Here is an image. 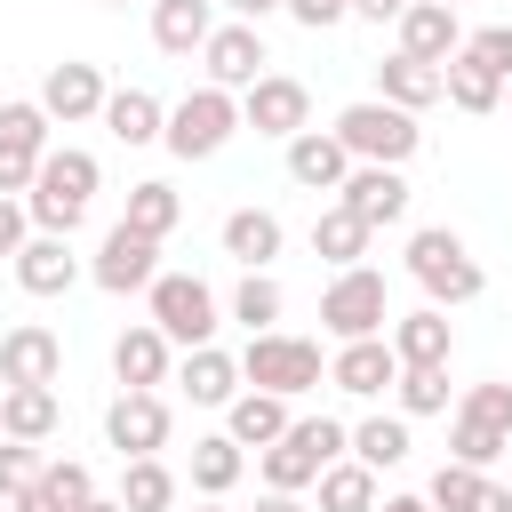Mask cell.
<instances>
[{
    "label": "cell",
    "instance_id": "cell-5",
    "mask_svg": "<svg viewBox=\"0 0 512 512\" xmlns=\"http://www.w3.org/2000/svg\"><path fill=\"white\" fill-rule=\"evenodd\" d=\"M336 144H344L352 160L408 168V160H416V144H424V128H416V112H400V104H384V96H360V104H344V112H336Z\"/></svg>",
    "mask_w": 512,
    "mask_h": 512
},
{
    "label": "cell",
    "instance_id": "cell-23",
    "mask_svg": "<svg viewBox=\"0 0 512 512\" xmlns=\"http://www.w3.org/2000/svg\"><path fill=\"white\" fill-rule=\"evenodd\" d=\"M280 216L272 208H232L224 216V256L240 264V272H272V256H280Z\"/></svg>",
    "mask_w": 512,
    "mask_h": 512
},
{
    "label": "cell",
    "instance_id": "cell-11",
    "mask_svg": "<svg viewBox=\"0 0 512 512\" xmlns=\"http://www.w3.org/2000/svg\"><path fill=\"white\" fill-rule=\"evenodd\" d=\"M336 208H352L368 232H384V224H400V216H408V176H400V168H384V160H352V176L336 184Z\"/></svg>",
    "mask_w": 512,
    "mask_h": 512
},
{
    "label": "cell",
    "instance_id": "cell-30",
    "mask_svg": "<svg viewBox=\"0 0 512 512\" xmlns=\"http://www.w3.org/2000/svg\"><path fill=\"white\" fill-rule=\"evenodd\" d=\"M368 240H376V232H368L352 208H336V200L312 216V256H328L336 272H344V264H368Z\"/></svg>",
    "mask_w": 512,
    "mask_h": 512
},
{
    "label": "cell",
    "instance_id": "cell-4",
    "mask_svg": "<svg viewBox=\"0 0 512 512\" xmlns=\"http://www.w3.org/2000/svg\"><path fill=\"white\" fill-rule=\"evenodd\" d=\"M232 136H240V96L232 88H208V80L184 104H168V120H160V144L176 160H216Z\"/></svg>",
    "mask_w": 512,
    "mask_h": 512
},
{
    "label": "cell",
    "instance_id": "cell-55",
    "mask_svg": "<svg viewBox=\"0 0 512 512\" xmlns=\"http://www.w3.org/2000/svg\"><path fill=\"white\" fill-rule=\"evenodd\" d=\"M104 8H128V0H104Z\"/></svg>",
    "mask_w": 512,
    "mask_h": 512
},
{
    "label": "cell",
    "instance_id": "cell-56",
    "mask_svg": "<svg viewBox=\"0 0 512 512\" xmlns=\"http://www.w3.org/2000/svg\"><path fill=\"white\" fill-rule=\"evenodd\" d=\"M440 8H464V0H440Z\"/></svg>",
    "mask_w": 512,
    "mask_h": 512
},
{
    "label": "cell",
    "instance_id": "cell-31",
    "mask_svg": "<svg viewBox=\"0 0 512 512\" xmlns=\"http://www.w3.org/2000/svg\"><path fill=\"white\" fill-rule=\"evenodd\" d=\"M240 472H248V448H240L232 432L192 440V488H200V496H232V488H240Z\"/></svg>",
    "mask_w": 512,
    "mask_h": 512
},
{
    "label": "cell",
    "instance_id": "cell-13",
    "mask_svg": "<svg viewBox=\"0 0 512 512\" xmlns=\"http://www.w3.org/2000/svg\"><path fill=\"white\" fill-rule=\"evenodd\" d=\"M112 376H120V392H160V384L176 376V344H168L152 320H136V328L112 336Z\"/></svg>",
    "mask_w": 512,
    "mask_h": 512
},
{
    "label": "cell",
    "instance_id": "cell-51",
    "mask_svg": "<svg viewBox=\"0 0 512 512\" xmlns=\"http://www.w3.org/2000/svg\"><path fill=\"white\" fill-rule=\"evenodd\" d=\"M376 512H432L424 496H376Z\"/></svg>",
    "mask_w": 512,
    "mask_h": 512
},
{
    "label": "cell",
    "instance_id": "cell-46",
    "mask_svg": "<svg viewBox=\"0 0 512 512\" xmlns=\"http://www.w3.org/2000/svg\"><path fill=\"white\" fill-rule=\"evenodd\" d=\"M344 8H352L360 24H400V8H408V0H344Z\"/></svg>",
    "mask_w": 512,
    "mask_h": 512
},
{
    "label": "cell",
    "instance_id": "cell-19",
    "mask_svg": "<svg viewBox=\"0 0 512 512\" xmlns=\"http://www.w3.org/2000/svg\"><path fill=\"white\" fill-rule=\"evenodd\" d=\"M384 344H392V360H400V368H448L456 328H448V312H440V304H424V312H400V320L384 328Z\"/></svg>",
    "mask_w": 512,
    "mask_h": 512
},
{
    "label": "cell",
    "instance_id": "cell-33",
    "mask_svg": "<svg viewBox=\"0 0 512 512\" xmlns=\"http://www.w3.org/2000/svg\"><path fill=\"white\" fill-rule=\"evenodd\" d=\"M120 224H136L144 240H168V232L184 224V200H176V184H160V176L128 184V216H120Z\"/></svg>",
    "mask_w": 512,
    "mask_h": 512
},
{
    "label": "cell",
    "instance_id": "cell-28",
    "mask_svg": "<svg viewBox=\"0 0 512 512\" xmlns=\"http://www.w3.org/2000/svg\"><path fill=\"white\" fill-rule=\"evenodd\" d=\"M376 96L400 104V112H432V104H440V64H416V56L392 48V56L376 64Z\"/></svg>",
    "mask_w": 512,
    "mask_h": 512
},
{
    "label": "cell",
    "instance_id": "cell-9",
    "mask_svg": "<svg viewBox=\"0 0 512 512\" xmlns=\"http://www.w3.org/2000/svg\"><path fill=\"white\" fill-rule=\"evenodd\" d=\"M48 112H40V96H24V104H0V192H32V176H40V152H48Z\"/></svg>",
    "mask_w": 512,
    "mask_h": 512
},
{
    "label": "cell",
    "instance_id": "cell-54",
    "mask_svg": "<svg viewBox=\"0 0 512 512\" xmlns=\"http://www.w3.org/2000/svg\"><path fill=\"white\" fill-rule=\"evenodd\" d=\"M504 104H512V72H504Z\"/></svg>",
    "mask_w": 512,
    "mask_h": 512
},
{
    "label": "cell",
    "instance_id": "cell-38",
    "mask_svg": "<svg viewBox=\"0 0 512 512\" xmlns=\"http://www.w3.org/2000/svg\"><path fill=\"white\" fill-rule=\"evenodd\" d=\"M40 488H48L64 512H80V504L96 496V472H88L80 456H40Z\"/></svg>",
    "mask_w": 512,
    "mask_h": 512
},
{
    "label": "cell",
    "instance_id": "cell-2",
    "mask_svg": "<svg viewBox=\"0 0 512 512\" xmlns=\"http://www.w3.org/2000/svg\"><path fill=\"white\" fill-rule=\"evenodd\" d=\"M408 280L448 312V304H472L480 288H488V272H480V256L448 232V224H424V232H408Z\"/></svg>",
    "mask_w": 512,
    "mask_h": 512
},
{
    "label": "cell",
    "instance_id": "cell-6",
    "mask_svg": "<svg viewBox=\"0 0 512 512\" xmlns=\"http://www.w3.org/2000/svg\"><path fill=\"white\" fill-rule=\"evenodd\" d=\"M320 328H328L336 344H352V336H384V328H392L384 272H376V264H344V272L320 288Z\"/></svg>",
    "mask_w": 512,
    "mask_h": 512
},
{
    "label": "cell",
    "instance_id": "cell-29",
    "mask_svg": "<svg viewBox=\"0 0 512 512\" xmlns=\"http://www.w3.org/2000/svg\"><path fill=\"white\" fill-rule=\"evenodd\" d=\"M440 96H448L456 112H472V120H480V112H496V104H504V80H496L480 56H464V48H456V56L440 64Z\"/></svg>",
    "mask_w": 512,
    "mask_h": 512
},
{
    "label": "cell",
    "instance_id": "cell-10",
    "mask_svg": "<svg viewBox=\"0 0 512 512\" xmlns=\"http://www.w3.org/2000/svg\"><path fill=\"white\" fill-rule=\"evenodd\" d=\"M88 280H96L104 296H144V288L160 280V240H144L136 224H112L104 248H96V264H88Z\"/></svg>",
    "mask_w": 512,
    "mask_h": 512
},
{
    "label": "cell",
    "instance_id": "cell-7",
    "mask_svg": "<svg viewBox=\"0 0 512 512\" xmlns=\"http://www.w3.org/2000/svg\"><path fill=\"white\" fill-rule=\"evenodd\" d=\"M144 304H152V328L168 336V344H216V288L200 280V272H160L152 288H144Z\"/></svg>",
    "mask_w": 512,
    "mask_h": 512
},
{
    "label": "cell",
    "instance_id": "cell-35",
    "mask_svg": "<svg viewBox=\"0 0 512 512\" xmlns=\"http://www.w3.org/2000/svg\"><path fill=\"white\" fill-rule=\"evenodd\" d=\"M312 488H320V512H376V472L360 456H336Z\"/></svg>",
    "mask_w": 512,
    "mask_h": 512
},
{
    "label": "cell",
    "instance_id": "cell-25",
    "mask_svg": "<svg viewBox=\"0 0 512 512\" xmlns=\"http://www.w3.org/2000/svg\"><path fill=\"white\" fill-rule=\"evenodd\" d=\"M224 432H232L240 448H272V440L288 432V400H280V392H256V384H240V392L224 400Z\"/></svg>",
    "mask_w": 512,
    "mask_h": 512
},
{
    "label": "cell",
    "instance_id": "cell-39",
    "mask_svg": "<svg viewBox=\"0 0 512 512\" xmlns=\"http://www.w3.org/2000/svg\"><path fill=\"white\" fill-rule=\"evenodd\" d=\"M400 416H440L448 408V368H400Z\"/></svg>",
    "mask_w": 512,
    "mask_h": 512
},
{
    "label": "cell",
    "instance_id": "cell-26",
    "mask_svg": "<svg viewBox=\"0 0 512 512\" xmlns=\"http://www.w3.org/2000/svg\"><path fill=\"white\" fill-rule=\"evenodd\" d=\"M216 32V0H152V48L160 56H200Z\"/></svg>",
    "mask_w": 512,
    "mask_h": 512
},
{
    "label": "cell",
    "instance_id": "cell-48",
    "mask_svg": "<svg viewBox=\"0 0 512 512\" xmlns=\"http://www.w3.org/2000/svg\"><path fill=\"white\" fill-rule=\"evenodd\" d=\"M464 512H512V488H496V480H480V496H472Z\"/></svg>",
    "mask_w": 512,
    "mask_h": 512
},
{
    "label": "cell",
    "instance_id": "cell-22",
    "mask_svg": "<svg viewBox=\"0 0 512 512\" xmlns=\"http://www.w3.org/2000/svg\"><path fill=\"white\" fill-rule=\"evenodd\" d=\"M0 432L8 440H56L64 432V400H56V384H8L0 392Z\"/></svg>",
    "mask_w": 512,
    "mask_h": 512
},
{
    "label": "cell",
    "instance_id": "cell-41",
    "mask_svg": "<svg viewBox=\"0 0 512 512\" xmlns=\"http://www.w3.org/2000/svg\"><path fill=\"white\" fill-rule=\"evenodd\" d=\"M456 408H464V416H480V424H496V432H512V384H504V376L472 384V392H464Z\"/></svg>",
    "mask_w": 512,
    "mask_h": 512
},
{
    "label": "cell",
    "instance_id": "cell-42",
    "mask_svg": "<svg viewBox=\"0 0 512 512\" xmlns=\"http://www.w3.org/2000/svg\"><path fill=\"white\" fill-rule=\"evenodd\" d=\"M32 480H40V448L0 432V496H16V488H32Z\"/></svg>",
    "mask_w": 512,
    "mask_h": 512
},
{
    "label": "cell",
    "instance_id": "cell-40",
    "mask_svg": "<svg viewBox=\"0 0 512 512\" xmlns=\"http://www.w3.org/2000/svg\"><path fill=\"white\" fill-rule=\"evenodd\" d=\"M480 480H488L480 464H456V456H448V464L432 472V488H424V504H432V512H464V504L480 496Z\"/></svg>",
    "mask_w": 512,
    "mask_h": 512
},
{
    "label": "cell",
    "instance_id": "cell-37",
    "mask_svg": "<svg viewBox=\"0 0 512 512\" xmlns=\"http://www.w3.org/2000/svg\"><path fill=\"white\" fill-rule=\"evenodd\" d=\"M504 448H512V432H496V424H480V416L456 408V424H448V456H456V464H480V472H488Z\"/></svg>",
    "mask_w": 512,
    "mask_h": 512
},
{
    "label": "cell",
    "instance_id": "cell-24",
    "mask_svg": "<svg viewBox=\"0 0 512 512\" xmlns=\"http://www.w3.org/2000/svg\"><path fill=\"white\" fill-rule=\"evenodd\" d=\"M176 384H184V400H192V408H224V400L240 392V360H232V352H216V344H192V352L176 360Z\"/></svg>",
    "mask_w": 512,
    "mask_h": 512
},
{
    "label": "cell",
    "instance_id": "cell-3",
    "mask_svg": "<svg viewBox=\"0 0 512 512\" xmlns=\"http://www.w3.org/2000/svg\"><path fill=\"white\" fill-rule=\"evenodd\" d=\"M320 376H328L320 344H312V336H288V328H256V336H248V352H240V384L280 392V400L320 392Z\"/></svg>",
    "mask_w": 512,
    "mask_h": 512
},
{
    "label": "cell",
    "instance_id": "cell-52",
    "mask_svg": "<svg viewBox=\"0 0 512 512\" xmlns=\"http://www.w3.org/2000/svg\"><path fill=\"white\" fill-rule=\"evenodd\" d=\"M80 512H120V496H88V504H80Z\"/></svg>",
    "mask_w": 512,
    "mask_h": 512
},
{
    "label": "cell",
    "instance_id": "cell-12",
    "mask_svg": "<svg viewBox=\"0 0 512 512\" xmlns=\"http://www.w3.org/2000/svg\"><path fill=\"white\" fill-rule=\"evenodd\" d=\"M264 64H272V56H264V32H256V24H240V16H232V24H216V32L200 40V72H208V88H232V96H240Z\"/></svg>",
    "mask_w": 512,
    "mask_h": 512
},
{
    "label": "cell",
    "instance_id": "cell-17",
    "mask_svg": "<svg viewBox=\"0 0 512 512\" xmlns=\"http://www.w3.org/2000/svg\"><path fill=\"white\" fill-rule=\"evenodd\" d=\"M56 376H64V336L56 328L24 320V328L0 336V384H56Z\"/></svg>",
    "mask_w": 512,
    "mask_h": 512
},
{
    "label": "cell",
    "instance_id": "cell-1",
    "mask_svg": "<svg viewBox=\"0 0 512 512\" xmlns=\"http://www.w3.org/2000/svg\"><path fill=\"white\" fill-rule=\"evenodd\" d=\"M96 184H104V160L96 152H80V144H48L40 152V176H32V192H24V216H32V232H80V216H88V200H96Z\"/></svg>",
    "mask_w": 512,
    "mask_h": 512
},
{
    "label": "cell",
    "instance_id": "cell-36",
    "mask_svg": "<svg viewBox=\"0 0 512 512\" xmlns=\"http://www.w3.org/2000/svg\"><path fill=\"white\" fill-rule=\"evenodd\" d=\"M280 304H288V296H280L272 272H240V288H232V320H240L248 336H256V328H280Z\"/></svg>",
    "mask_w": 512,
    "mask_h": 512
},
{
    "label": "cell",
    "instance_id": "cell-47",
    "mask_svg": "<svg viewBox=\"0 0 512 512\" xmlns=\"http://www.w3.org/2000/svg\"><path fill=\"white\" fill-rule=\"evenodd\" d=\"M8 512H64V504H56V496L32 480V488H16V496H8Z\"/></svg>",
    "mask_w": 512,
    "mask_h": 512
},
{
    "label": "cell",
    "instance_id": "cell-15",
    "mask_svg": "<svg viewBox=\"0 0 512 512\" xmlns=\"http://www.w3.org/2000/svg\"><path fill=\"white\" fill-rule=\"evenodd\" d=\"M104 440H112L120 456H160V448H168V400H160V392H120V400L104 408Z\"/></svg>",
    "mask_w": 512,
    "mask_h": 512
},
{
    "label": "cell",
    "instance_id": "cell-27",
    "mask_svg": "<svg viewBox=\"0 0 512 512\" xmlns=\"http://www.w3.org/2000/svg\"><path fill=\"white\" fill-rule=\"evenodd\" d=\"M96 120L112 128V144H128V152H136V144H160V120H168V104H160L152 88H112Z\"/></svg>",
    "mask_w": 512,
    "mask_h": 512
},
{
    "label": "cell",
    "instance_id": "cell-50",
    "mask_svg": "<svg viewBox=\"0 0 512 512\" xmlns=\"http://www.w3.org/2000/svg\"><path fill=\"white\" fill-rule=\"evenodd\" d=\"M256 512H304V504H296L288 488H264V496H256Z\"/></svg>",
    "mask_w": 512,
    "mask_h": 512
},
{
    "label": "cell",
    "instance_id": "cell-44",
    "mask_svg": "<svg viewBox=\"0 0 512 512\" xmlns=\"http://www.w3.org/2000/svg\"><path fill=\"white\" fill-rule=\"evenodd\" d=\"M280 8H288V16L304 24V32H328V24H344V16H352L344 0H280Z\"/></svg>",
    "mask_w": 512,
    "mask_h": 512
},
{
    "label": "cell",
    "instance_id": "cell-34",
    "mask_svg": "<svg viewBox=\"0 0 512 512\" xmlns=\"http://www.w3.org/2000/svg\"><path fill=\"white\" fill-rule=\"evenodd\" d=\"M408 416H360L352 424V456L368 464V472H392V464H408Z\"/></svg>",
    "mask_w": 512,
    "mask_h": 512
},
{
    "label": "cell",
    "instance_id": "cell-16",
    "mask_svg": "<svg viewBox=\"0 0 512 512\" xmlns=\"http://www.w3.org/2000/svg\"><path fill=\"white\" fill-rule=\"evenodd\" d=\"M8 272H16V288H24V296H64V288L80 280V256H72V240H64V232H32V240L8 256Z\"/></svg>",
    "mask_w": 512,
    "mask_h": 512
},
{
    "label": "cell",
    "instance_id": "cell-53",
    "mask_svg": "<svg viewBox=\"0 0 512 512\" xmlns=\"http://www.w3.org/2000/svg\"><path fill=\"white\" fill-rule=\"evenodd\" d=\"M200 512H224V496H208V504H200Z\"/></svg>",
    "mask_w": 512,
    "mask_h": 512
},
{
    "label": "cell",
    "instance_id": "cell-8",
    "mask_svg": "<svg viewBox=\"0 0 512 512\" xmlns=\"http://www.w3.org/2000/svg\"><path fill=\"white\" fill-rule=\"evenodd\" d=\"M240 128H256V136H296V128H312V88L304 80H288V72H256L248 88H240Z\"/></svg>",
    "mask_w": 512,
    "mask_h": 512
},
{
    "label": "cell",
    "instance_id": "cell-45",
    "mask_svg": "<svg viewBox=\"0 0 512 512\" xmlns=\"http://www.w3.org/2000/svg\"><path fill=\"white\" fill-rule=\"evenodd\" d=\"M32 240V216H24V200L16 192H0V256H16Z\"/></svg>",
    "mask_w": 512,
    "mask_h": 512
},
{
    "label": "cell",
    "instance_id": "cell-21",
    "mask_svg": "<svg viewBox=\"0 0 512 512\" xmlns=\"http://www.w3.org/2000/svg\"><path fill=\"white\" fill-rule=\"evenodd\" d=\"M288 176H296L304 192H336V184L352 176V152L336 144V128H296V136H288Z\"/></svg>",
    "mask_w": 512,
    "mask_h": 512
},
{
    "label": "cell",
    "instance_id": "cell-32",
    "mask_svg": "<svg viewBox=\"0 0 512 512\" xmlns=\"http://www.w3.org/2000/svg\"><path fill=\"white\" fill-rule=\"evenodd\" d=\"M120 512H176V472L160 456H120Z\"/></svg>",
    "mask_w": 512,
    "mask_h": 512
},
{
    "label": "cell",
    "instance_id": "cell-14",
    "mask_svg": "<svg viewBox=\"0 0 512 512\" xmlns=\"http://www.w3.org/2000/svg\"><path fill=\"white\" fill-rule=\"evenodd\" d=\"M104 72L96 64H80V56H64V64H48V80H40V112L48 120H64V128H80V120H96L104 112Z\"/></svg>",
    "mask_w": 512,
    "mask_h": 512
},
{
    "label": "cell",
    "instance_id": "cell-18",
    "mask_svg": "<svg viewBox=\"0 0 512 512\" xmlns=\"http://www.w3.org/2000/svg\"><path fill=\"white\" fill-rule=\"evenodd\" d=\"M328 384H336V392H352V400H376V392H392V384H400V360H392V344H384V336H352V344H336Z\"/></svg>",
    "mask_w": 512,
    "mask_h": 512
},
{
    "label": "cell",
    "instance_id": "cell-20",
    "mask_svg": "<svg viewBox=\"0 0 512 512\" xmlns=\"http://www.w3.org/2000/svg\"><path fill=\"white\" fill-rule=\"evenodd\" d=\"M456 48H464L456 8H440V0H408V8H400V56H416V64H448Z\"/></svg>",
    "mask_w": 512,
    "mask_h": 512
},
{
    "label": "cell",
    "instance_id": "cell-43",
    "mask_svg": "<svg viewBox=\"0 0 512 512\" xmlns=\"http://www.w3.org/2000/svg\"><path fill=\"white\" fill-rule=\"evenodd\" d=\"M464 56H480L496 80L512 72V24H480V32H464Z\"/></svg>",
    "mask_w": 512,
    "mask_h": 512
},
{
    "label": "cell",
    "instance_id": "cell-49",
    "mask_svg": "<svg viewBox=\"0 0 512 512\" xmlns=\"http://www.w3.org/2000/svg\"><path fill=\"white\" fill-rule=\"evenodd\" d=\"M240 24H264V16H280V0H224Z\"/></svg>",
    "mask_w": 512,
    "mask_h": 512
}]
</instances>
